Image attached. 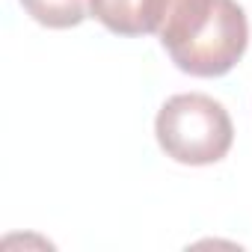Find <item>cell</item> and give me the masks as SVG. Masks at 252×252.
<instances>
[{
	"label": "cell",
	"mask_w": 252,
	"mask_h": 252,
	"mask_svg": "<svg viewBox=\"0 0 252 252\" xmlns=\"http://www.w3.org/2000/svg\"><path fill=\"white\" fill-rule=\"evenodd\" d=\"M155 134L166 158L184 166H208L220 163L234 140V125L228 110L202 92L172 95L158 119Z\"/></svg>",
	"instance_id": "obj_1"
},
{
	"label": "cell",
	"mask_w": 252,
	"mask_h": 252,
	"mask_svg": "<svg viewBox=\"0 0 252 252\" xmlns=\"http://www.w3.org/2000/svg\"><path fill=\"white\" fill-rule=\"evenodd\" d=\"M222 3L225 0H152V33L175 57L214 24Z\"/></svg>",
	"instance_id": "obj_3"
},
{
	"label": "cell",
	"mask_w": 252,
	"mask_h": 252,
	"mask_svg": "<svg viewBox=\"0 0 252 252\" xmlns=\"http://www.w3.org/2000/svg\"><path fill=\"white\" fill-rule=\"evenodd\" d=\"M89 12L119 36L152 33V0H89Z\"/></svg>",
	"instance_id": "obj_4"
},
{
	"label": "cell",
	"mask_w": 252,
	"mask_h": 252,
	"mask_svg": "<svg viewBox=\"0 0 252 252\" xmlns=\"http://www.w3.org/2000/svg\"><path fill=\"white\" fill-rule=\"evenodd\" d=\"M246 45H249L246 12L237 0H225L214 24L190 48L175 54L172 63L193 77H220L240 63Z\"/></svg>",
	"instance_id": "obj_2"
},
{
	"label": "cell",
	"mask_w": 252,
	"mask_h": 252,
	"mask_svg": "<svg viewBox=\"0 0 252 252\" xmlns=\"http://www.w3.org/2000/svg\"><path fill=\"white\" fill-rule=\"evenodd\" d=\"M21 6L27 9L33 21H39L42 27H54V30L77 27L83 18L92 15L89 0H21Z\"/></svg>",
	"instance_id": "obj_5"
}]
</instances>
